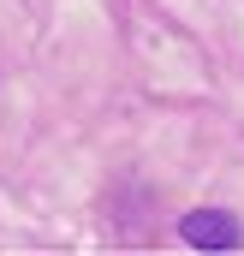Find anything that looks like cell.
I'll use <instances>...</instances> for the list:
<instances>
[{"instance_id": "6da1fadb", "label": "cell", "mask_w": 244, "mask_h": 256, "mask_svg": "<svg viewBox=\"0 0 244 256\" xmlns=\"http://www.w3.org/2000/svg\"><path fill=\"white\" fill-rule=\"evenodd\" d=\"M179 238L190 244V250H238L244 244V226H238V214L232 208H190L179 220Z\"/></svg>"}]
</instances>
